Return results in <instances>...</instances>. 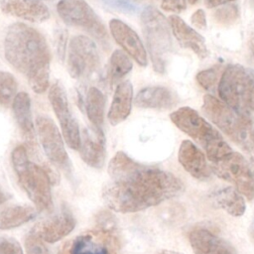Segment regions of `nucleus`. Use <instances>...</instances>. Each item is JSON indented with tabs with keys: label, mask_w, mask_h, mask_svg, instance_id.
<instances>
[{
	"label": "nucleus",
	"mask_w": 254,
	"mask_h": 254,
	"mask_svg": "<svg viewBox=\"0 0 254 254\" xmlns=\"http://www.w3.org/2000/svg\"><path fill=\"white\" fill-rule=\"evenodd\" d=\"M250 49H251V53H252V55H253V57H254V42H252V43L250 44Z\"/></svg>",
	"instance_id": "obj_44"
},
{
	"label": "nucleus",
	"mask_w": 254,
	"mask_h": 254,
	"mask_svg": "<svg viewBox=\"0 0 254 254\" xmlns=\"http://www.w3.org/2000/svg\"><path fill=\"white\" fill-rule=\"evenodd\" d=\"M202 111L233 142L240 145L247 153L251 150L252 118L238 114L222 100L211 94L203 96Z\"/></svg>",
	"instance_id": "obj_7"
},
{
	"label": "nucleus",
	"mask_w": 254,
	"mask_h": 254,
	"mask_svg": "<svg viewBox=\"0 0 254 254\" xmlns=\"http://www.w3.org/2000/svg\"><path fill=\"white\" fill-rule=\"evenodd\" d=\"M40 1H41V0H40Z\"/></svg>",
	"instance_id": "obj_46"
},
{
	"label": "nucleus",
	"mask_w": 254,
	"mask_h": 254,
	"mask_svg": "<svg viewBox=\"0 0 254 254\" xmlns=\"http://www.w3.org/2000/svg\"><path fill=\"white\" fill-rule=\"evenodd\" d=\"M66 38L67 32L64 29H59L55 33V43H56V50L59 60L62 62L65 58V49H66Z\"/></svg>",
	"instance_id": "obj_35"
},
{
	"label": "nucleus",
	"mask_w": 254,
	"mask_h": 254,
	"mask_svg": "<svg viewBox=\"0 0 254 254\" xmlns=\"http://www.w3.org/2000/svg\"><path fill=\"white\" fill-rule=\"evenodd\" d=\"M12 110L22 136L30 146L35 145V125L32 116L31 99L27 92L20 91L12 102Z\"/></svg>",
	"instance_id": "obj_22"
},
{
	"label": "nucleus",
	"mask_w": 254,
	"mask_h": 254,
	"mask_svg": "<svg viewBox=\"0 0 254 254\" xmlns=\"http://www.w3.org/2000/svg\"><path fill=\"white\" fill-rule=\"evenodd\" d=\"M219 70V66H212L207 69H203L196 74V80L205 90L212 91L217 83Z\"/></svg>",
	"instance_id": "obj_29"
},
{
	"label": "nucleus",
	"mask_w": 254,
	"mask_h": 254,
	"mask_svg": "<svg viewBox=\"0 0 254 254\" xmlns=\"http://www.w3.org/2000/svg\"><path fill=\"white\" fill-rule=\"evenodd\" d=\"M232 1L234 0H205V5L207 8H214Z\"/></svg>",
	"instance_id": "obj_38"
},
{
	"label": "nucleus",
	"mask_w": 254,
	"mask_h": 254,
	"mask_svg": "<svg viewBox=\"0 0 254 254\" xmlns=\"http://www.w3.org/2000/svg\"><path fill=\"white\" fill-rule=\"evenodd\" d=\"M106 6L122 12V13H134L138 10L136 4L130 0H101Z\"/></svg>",
	"instance_id": "obj_34"
},
{
	"label": "nucleus",
	"mask_w": 254,
	"mask_h": 254,
	"mask_svg": "<svg viewBox=\"0 0 254 254\" xmlns=\"http://www.w3.org/2000/svg\"><path fill=\"white\" fill-rule=\"evenodd\" d=\"M84 108L88 120L92 124V128L103 131L102 126L105 111V96L103 92L97 87L91 86L87 90L84 99Z\"/></svg>",
	"instance_id": "obj_25"
},
{
	"label": "nucleus",
	"mask_w": 254,
	"mask_h": 254,
	"mask_svg": "<svg viewBox=\"0 0 254 254\" xmlns=\"http://www.w3.org/2000/svg\"><path fill=\"white\" fill-rule=\"evenodd\" d=\"M210 168L217 177L233 183L237 190L247 199L251 200L254 197V181L250 166L241 154L231 152L220 160L211 163Z\"/></svg>",
	"instance_id": "obj_10"
},
{
	"label": "nucleus",
	"mask_w": 254,
	"mask_h": 254,
	"mask_svg": "<svg viewBox=\"0 0 254 254\" xmlns=\"http://www.w3.org/2000/svg\"><path fill=\"white\" fill-rule=\"evenodd\" d=\"M111 182L102 190L105 205L116 212H136L180 195L184 185L173 174L141 165L124 152L108 164Z\"/></svg>",
	"instance_id": "obj_1"
},
{
	"label": "nucleus",
	"mask_w": 254,
	"mask_h": 254,
	"mask_svg": "<svg viewBox=\"0 0 254 254\" xmlns=\"http://www.w3.org/2000/svg\"><path fill=\"white\" fill-rule=\"evenodd\" d=\"M49 100L61 124L63 137L65 143L70 149L78 150L80 146L79 127L70 112L65 90L60 81L54 82L50 87Z\"/></svg>",
	"instance_id": "obj_11"
},
{
	"label": "nucleus",
	"mask_w": 254,
	"mask_h": 254,
	"mask_svg": "<svg viewBox=\"0 0 254 254\" xmlns=\"http://www.w3.org/2000/svg\"><path fill=\"white\" fill-rule=\"evenodd\" d=\"M25 247L27 254H50L44 241L32 232L25 239Z\"/></svg>",
	"instance_id": "obj_31"
},
{
	"label": "nucleus",
	"mask_w": 254,
	"mask_h": 254,
	"mask_svg": "<svg viewBox=\"0 0 254 254\" xmlns=\"http://www.w3.org/2000/svg\"><path fill=\"white\" fill-rule=\"evenodd\" d=\"M97 229L116 234V221L115 217L108 211H100L96 216Z\"/></svg>",
	"instance_id": "obj_32"
},
{
	"label": "nucleus",
	"mask_w": 254,
	"mask_h": 254,
	"mask_svg": "<svg viewBox=\"0 0 254 254\" xmlns=\"http://www.w3.org/2000/svg\"><path fill=\"white\" fill-rule=\"evenodd\" d=\"M161 7L165 11L180 13L187 7L186 0H163Z\"/></svg>",
	"instance_id": "obj_36"
},
{
	"label": "nucleus",
	"mask_w": 254,
	"mask_h": 254,
	"mask_svg": "<svg viewBox=\"0 0 254 254\" xmlns=\"http://www.w3.org/2000/svg\"><path fill=\"white\" fill-rule=\"evenodd\" d=\"M100 60L95 43L88 37L71 38L67 48V71L72 78L84 80L99 68Z\"/></svg>",
	"instance_id": "obj_9"
},
{
	"label": "nucleus",
	"mask_w": 254,
	"mask_h": 254,
	"mask_svg": "<svg viewBox=\"0 0 254 254\" xmlns=\"http://www.w3.org/2000/svg\"><path fill=\"white\" fill-rule=\"evenodd\" d=\"M132 62L126 53L120 50L114 51L110 57L108 68V79L110 83L114 84L122 79L132 70Z\"/></svg>",
	"instance_id": "obj_27"
},
{
	"label": "nucleus",
	"mask_w": 254,
	"mask_h": 254,
	"mask_svg": "<svg viewBox=\"0 0 254 254\" xmlns=\"http://www.w3.org/2000/svg\"><path fill=\"white\" fill-rule=\"evenodd\" d=\"M189 239L194 254H237L229 242L206 228H194Z\"/></svg>",
	"instance_id": "obj_18"
},
{
	"label": "nucleus",
	"mask_w": 254,
	"mask_h": 254,
	"mask_svg": "<svg viewBox=\"0 0 254 254\" xmlns=\"http://www.w3.org/2000/svg\"><path fill=\"white\" fill-rule=\"evenodd\" d=\"M158 254H182V253L176 252V251H171V250H163V251H161Z\"/></svg>",
	"instance_id": "obj_43"
},
{
	"label": "nucleus",
	"mask_w": 254,
	"mask_h": 254,
	"mask_svg": "<svg viewBox=\"0 0 254 254\" xmlns=\"http://www.w3.org/2000/svg\"><path fill=\"white\" fill-rule=\"evenodd\" d=\"M13 169L22 189L40 210L53 206L51 184L52 176L45 168L31 162L23 145L15 147L11 154Z\"/></svg>",
	"instance_id": "obj_3"
},
{
	"label": "nucleus",
	"mask_w": 254,
	"mask_h": 254,
	"mask_svg": "<svg viewBox=\"0 0 254 254\" xmlns=\"http://www.w3.org/2000/svg\"><path fill=\"white\" fill-rule=\"evenodd\" d=\"M75 226V219L72 212L65 205L62 206L61 210L41 221H39L32 233L40 237L48 243H55L62 238L67 236Z\"/></svg>",
	"instance_id": "obj_14"
},
{
	"label": "nucleus",
	"mask_w": 254,
	"mask_h": 254,
	"mask_svg": "<svg viewBox=\"0 0 254 254\" xmlns=\"http://www.w3.org/2000/svg\"><path fill=\"white\" fill-rule=\"evenodd\" d=\"M214 17L222 25L232 24L238 18V7L235 4L223 6L215 11Z\"/></svg>",
	"instance_id": "obj_30"
},
{
	"label": "nucleus",
	"mask_w": 254,
	"mask_h": 254,
	"mask_svg": "<svg viewBox=\"0 0 254 254\" xmlns=\"http://www.w3.org/2000/svg\"><path fill=\"white\" fill-rule=\"evenodd\" d=\"M7 62L29 81L33 91L45 92L50 84L51 52L45 37L24 23L12 24L4 39Z\"/></svg>",
	"instance_id": "obj_2"
},
{
	"label": "nucleus",
	"mask_w": 254,
	"mask_h": 254,
	"mask_svg": "<svg viewBox=\"0 0 254 254\" xmlns=\"http://www.w3.org/2000/svg\"><path fill=\"white\" fill-rule=\"evenodd\" d=\"M141 24L153 68L164 73L173 50L169 23L157 8L147 6L141 12Z\"/></svg>",
	"instance_id": "obj_6"
},
{
	"label": "nucleus",
	"mask_w": 254,
	"mask_h": 254,
	"mask_svg": "<svg viewBox=\"0 0 254 254\" xmlns=\"http://www.w3.org/2000/svg\"><path fill=\"white\" fill-rule=\"evenodd\" d=\"M133 101V85L130 80H124L117 84L112 102L108 111V120L111 125H117L124 121L130 114Z\"/></svg>",
	"instance_id": "obj_23"
},
{
	"label": "nucleus",
	"mask_w": 254,
	"mask_h": 254,
	"mask_svg": "<svg viewBox=\"0 0 254 254\" xmlns=\"http://www.w3.org/2000/svg\"><path fill=\"white\" fill-rule=\"evenodd\" d=\"M0 254H24L19 242L9 236L0 235Z\"/></svg>",
	"instance_id": "obj_33"
},
{
	"label": "nucleus",
	"mask_w": 254,
	"mask_h": 254,
	"mask_svg": "<svg viewBox=\"0 0 254 254\" xmlns=\"http://www.w3.org/2000/svg\"><path fill=\"white\" fill-rule=\"evenodd\" d=\"M170 118L180 130L203 148L211 163L232 152L221 134L194 109L188 106L181 107L172 112Z\"/></svg>",
	"instance_id": "obj_4"
},
{
	"label": "nucleus",
	"mask_w": 254,
	"mask_h": 254,
	"mask_svg": "<svg viewBox=\"0 0 254 254\" xmlns=\"http://www.w3.org/2000/svg\"><path fill=\"white\" fill-rule=\"evenodd\" d=\"M8 197H9V195H7V193L5 191L0 190V204L4 203L8 199Z\"/></svg>",
	"instance_id": "obj_40"
},
{
	"label": "nucleus",
	"mask_w": 254,
	"mask_h": 254,
	"mask_svg": "<svg viewBox=\"0 0 254 254\" xmlns=\"http://www.w3.org/2000/svg\"><path fill=\"white\" fill-rule=\"evenodd\" d=\"M37 211L32 206L13 205L5 208L0 214V229H11L34 219Z\"/></svg>",
	"instance_id": "obj_26"
},
{
	"label": "nucleus",
	"mask_w": 254,
	"mask_h": 254,
	"mask_svg": "<svg viewBox=\"0 0 254 254\" xmlns=\"http://www.w3.org/2000/svg\"><path fill=\"white\" fill-rule=\"evenodd\" d=\"M188 1H189V3H190V4L193 5V4H195L198 0H188Z\"/></svg>",
	"instance_id": "obj_45"
},
{
	"label": "nucleus",
	"mask_w": 254,
	"mask_h": 254,
	"mask_svg": "<svg viewBox=\"0 0 254 254\" xmlns=\"http://www.w3.org/2000/svg\"><path fill=\"white\" fill-rule=\"evenodd\" d=\"M134 103L140 108L170 109L178 103V99L171 89L155 85L141 89L136 94Z\"/></svg>",
	"instance_id": "obj_21"
},
{
	"label": "nucleus",
	"mask_w": 254,
	"mask_h": 254,
	"mask_svg": "<svg viewBox=\"0 0 254 254\" xmlns=\"http://www.w3.org/2000/svg\"><path fill=\"white\" fill-rule=\"evenodd\" d=\"M178 159L184 169L198 180H206L211 175V168L206 163L204 154L190 140L182 142Z\"/></svg>",
	"instance_id": "obj_20"
},
{
	"label": "nucleus",
	"mask_w": 254,
	"mask_h": 254,
	"mask_svg": "<svg viewBox=\"0 0 254 254\" xmlns=\"http://www.w3.org/2000/svg\"><path fill=\"white\" fill-rule=\"evenodd\" d=\"M249 166H250L251 175H252V178H253V181H254V159H250V163H249Z\"/></svg>",
	"instance_id": "obj_42"
},
{
	"label": "nucleus",
	"mask_w": 254,
	"mask_h": 254,
	"mask_svg": "<svg viewBox=\"0 0 254 254\" xmlns=\"http://www.w3.org/2000/svg\"><path fill=\"white\" fill-rule=\"evenodd\" d=\"M0 8L5 14L33 23H42L50 18L49 8L40 0H1Z\"/></svg>",
	"instance_id": "obj_17"
},
{
	"label": "nucleus",
	"mask_w": 254,
	"mask_h": 254,
	"mask_svg": "<svg viewBox=\"0 0 254 254\" xmlns=\"http://www.w3.org/2000/svg\"><path fill=\"white\" fill-rule=\"evenodd\" d=\"M37 135L49 160L64 170L69 169V160L64 148V140L55 122L46 115L36 119Z\"/></svg>",
	"instance_id": "obj_12"
},
{
	"label": "nucleus",
	"mask_w": 254,
	"mask_h": 254,
	"mask_svg": "<svg viewBox=\"0 0 254 254\" xmlns=\"http://www.w3.org/2000/svg\"><path fill=\"white\" fill-rule=\"evenodd\" d=\"M249 234L251 236V238L254 240V217H253V220L249 226Z\"/></svg>",
	"instance_id": "obj_41"
},
{
	"label": "nucleus",
	"mask_w": 254,
	"mask_h": 254,
	"mask_svg": "<svg viewBox=\"0 0 254 254\" xmlns=\"http://www.w3.org/2000/svg\"><path fill=\"white\" fill-rule=\"evenodd\" d=\"M118 249L116 234L96 228L75 237L65 254H118Z\"/></svg>",
	"instance_id": "obj_13"
},
{
	"label": "nucleus",
	"mask_w": 254,
	"mask_h": 254,
	"mask_svg": "<svg viewBox=\"0 0 254 254\" xmlns=\"http://www.w3.org/2000/svg\"><path fill=\"white\" fill-rule=\"evenodd\" d=\"M17 87L16 78L10 72L0 70V105L11 103L17 94Z\"/></svg>",
	"instance_id": "obj_28"
},
{
	"label": "nucleus",
	"mask_w": 254,
	"mask_h": 254,
	"mask_svg": "<svg viewBox=\"0 0 254 254\" xmlns=\"http://www.w3.org/2000/svg\"><path fill=\"white\" fill-rule=\"evenodd\" d=\"M190 21L192 25L200 30H205L207 23H206V18H205V13L202 9L196 10L190 17Z\"/></svg>",
	"instance_id": "obj_37"
},
{
	"label": "nucleus",
	"mask_w": 254,
	"mask_h": 254,
	"mask_svg": "<svg viewBox=\"0 0 254 254\" xmlns=\"http://www.w3.org/2000/svg\"><path fill=\"white\" fill-rule=\"evenodd\" d=\"M221 100L242 116L254 113V70L241 64H230L218 82Z\"/></svg>",
	"instance_id": "obj_5"
},
{
	"label": "nucleus",
	"mask_w": 254,
	"mask_h": 254,
	"mask_svg": "<svg viewBox=\"0 0 254 254\" xmlns=\"http://www.w3.org/2000/svg\"><path fill=\"white\" fill-rule=\"evenodd\" d=\"M79 154L82 161L89 167L101 169L106 158L105 136L103 131L85 128L80 134Z\"/></svg>",
	"instance_id": "obj_16"
},
{
	"label": "nucleus",
	"mask_w": 254,
	"mask_h": 254,
	"mask_svg": "<svg viewBox=\"0 0 254 254\" xmlns=\"http://www.w3.org/2000/svg\"><path fill=\"white\" fill-rule=\"evenodd\" d=\"M109 30L117 44L141 66L148 64L147 52L137 33L119 19L109 21Z\"/></svg>",
	"instance_id": "obj_15"
},
{
	"label": "nucleus",
	"mask_w": 254,
	"mask_h": 254,
	"mask_svg": "<svg viewBox=\"0 0 254 254\" xmlns=\"http://www.w3.org/2000/svg\"><path fill=\"white\" fill-rule=\"evenodd\" d=\"M250 139H251V150H250V152L248 154L250 155L251 159H254V128H252Z\"/></svg>",
	"instance_id": "obj_39"
},
{
	"label": "nucleus",
	"mask_w": 254,
	"mask_h": 254,
	"mask_svg": "<svg viewBox=\"0 0 254 254\" xmlns=\"http://www.w3.org/2000/svg\"><path fill=\"white\" fill-rule=\"evenodd\" d=\"M214 205L223 208L232 216H241L245 211V201L240 193L231 187H225L209 193Z\"/></svg>",
	"instance_id": "obj_24"
},
{
	"label": "nucleus",
	"mask_w": 254,
	"mask_h": 254,
	"mask_svg": "<svg viewBox=\"0 0 254 254\" xmlns=\"http://www.w3.org/2000/svg\"><path fill=\"white\" fill-rule=\"evenodd\" d=\"M57 11L65 24L86 31L100 42L102 47H109L108 34L103 22L85 0H60Z\"/></svg>",
	"instance_id": "obj_8"
},
{
	"label": "nucleus",
	"mask_w": 254,
	"mask_h": 254,
	"mask_svg": "<svg viewBox=\"0 0 254 254\" xmlns=\"http://www.w3.org/2000/svg\"><path fill=\"white\" fill-rule=\"evenodd\" d=\"M169 25L181 47L191 50L199 59H204L208 56L204 38L190 28L181 17L171 15L169 17Z\"/></svg>",
	"instance_id": "obj_19"
}]
</instances>
